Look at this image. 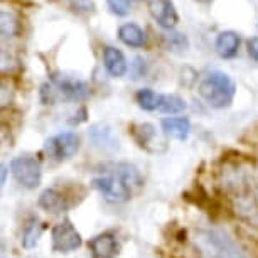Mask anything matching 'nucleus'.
I'll use <instances>...</instances> for the list:
<instances>
[{"label": "nucleus", "mask_w": 258, "mask_h": 258, "mask_svg": "<svg viewBox=\"0 0 258 258\" xmlns=\"http://www.w3.org/2000/svg\"><path fill=\"white\" fill-rule=\"evenodd\" d=\"M187 103L186 100L181 98L179 95H164L162 93V100H160V106L159 111L165 115H179L182 111H186Z\"/></svg>", "instance_id": "19"}, {"label": "nucleus", "mask_w": 258, "mask_h": 258, "mask_svg": "<svg viewBox=\"0 0 258 258\" xmlns=\"http://www.w3.org/2000/svg\"><path fill=\"white\" fill-rule=\"evenodd\" d=\"M14 57L9 54L7 51H4L2 47H0V71H6V70H11L14 68Z\"/></svg>", "instance_id": "24"}, {"label": "nucleus", "mask_w": 258, "mask_h": 258, "mask_svg": "<svg viewBox=\"0 0 258 258\" xmlns=\"http://www.w3.org/2000/svg\"><path fill=\"white\" fill-rule=\"evenodd\" d=\"M164 41H165V46L172 51H179V52H184L189 49V39L184 32H179V31H167V34H164Z\"/></svg>", "instance_id": "21"}, {"label": "nucleus", "mask_w": 258, "mask_h": 258, "mask_svg": "<svg viewBox=\"0 0 258 258\" xmlns=\"http://www.w3.org/2000/svg\"><path fill=\"white\" fill-rule=\"evenodd\" d=\"M51 85L54 91H57L62 98L70 101H85L91 95L90 86L86 81L75 76L61 75V73H56V75L51 76Z\"/></svg>", "instance_id": "5"}, {"label": "nucleus", "mask_w": 258, "mask_h": 258, "mask_svg": "<svg viewBox=\"0 0 258 258\" xmlns=\"http://www.w3.org/2000/svg\"><path fill=\"white\" fill-rule=\"evenodd\" d=\"M11 169L14 179L26 189H36L41 186L42 181V167L41 162L31 155H19L11 160Z\"/></svg>", "instance_id": "3"}, {"label": "nucleus", "mask_w": 258, "mask_h": 258, "mask_svg": "<svg viewBox=\"0 0 258 258\" xmlns=\"http://www.w3.org/2000/svg\"><path fill=\"white\" fill-rule=\"evenodd\" d=\"M147 9L150 17L165 31H174L181 21L174 0H149Z\"/></svg>", "instance_id": "9"}, {"label": "nucleus", "mask_w": 258, "mask_h": 258, "mask_svg": "<svg viewBox=\"0 0 258 258\" xmlns=\"http://www.w3.org/2000/svg\"><path fill=\"white\" fill-rule=\"evenodd\" d=\"M7 176H9V167H7L6 164H2V162H0V194H2L4 187H6Z\"/></svg>", "instance_id": "27"}, {"label": "nucleus", "mask_w": 258, "mask_h": 258, "mask_svg": "<svg viewBox=\"0 0 258 258\" xmlns=\"http://www.w3.org/2000/svg\"><path fill=\"white\" fill-rule=\"evenodd\" d=\"M246 51H248V56H250L255 62H258V37L248 39V42H246Z\"/></svg>", "instance_id": "25"}, {"label": "nucleus", "mask_w": 258, "mask_h": 258, "mask_svg": "<svg viewBox=\"0 0 258 258\" xmlns=\"http://www.w3.org/2000/svg\"><path fill=\"white\" fill-rule=\"evenodd\" d=\"M241 46L240 34L235 31H221L214 39V49L223 59H233L238 56Z\"/></svg>", "instance_id": "13"}, {"label": "nucleus", "mask_w": 258, "mask_h": 258, "mask_svg": "<svg viewBox=\"0 0 258 258\" xmlns=\"http://www.w3.org/2000/svg\"><path fill=\"white\" fill-rule=\"evenodd\" d=\"M105 174H111L116 176L120 181H123L128 187H142L144 186V177L140 174V170L135 165L128 162H113L110 165H105Z\"/></svg>", "instance_id": "12"}, {"label": "nucleus", "mask_w": 258, "mask_h": 258, "mask_svg": "<svg viewBox=\"0 0 258 258\" xmlns=\"http://www.w3.org/2000/svg\"><path fill=\"white\" fill-rule=\"evenodd\" d=\"M88 248L93 258H116L120 253V243L113 233L106 231L91 238Z\"/></svg>", "instance_id": "10"}, {"label": "nucleus", "mask_w": 258, "mask_h": 258, "mask_svg": "<svg viewBox=\"0 0 258 258\" xmlns=\"http://www.w3.org/2000/svg\"><path fill=\"white\" fill-rule=\"evenodd\" d=\"M52 250L57 253H71L81 246V235L70 220H62L51 230Z\"/></svg>", "instance_id": "6"}, {"label": "nucleus", "mask_w": 258, "mask_h": 258, "mask_svg": "<svg viewBox=\"0 0 258 258\" xmlns=\"http://www.w3.org/2000/svg\"><path fill=\"white\" fill-rule=\"evenodd\" d=\"M88 139L93 147L105 154H115L120 149V139L116 135L115 128L106 121L93 123L88 130Z\"/></svg>", "instance_id": "8"}, {"label": "nucleus", "mask_w": 258, "mask_h": 258, "mask_svg": "<svg viewBox=\"0 0 258 258\" xmlns=\"http://www.w3.org/2000/svg\"><path fill=\"white\" fill-rule=\"evenodd\" d=\"M194 2H198V4H209L211 0H194Z\"/></svg>", "instance_id": "28"}, {"label": "nucleus", "mask_w": 258, "mask_h": 258, "mask_svg": "<svg viewBox=\"0 0 258 258\" xmlns=\"http://www.w3.org/2000/svg\"><path fill=\"white\" fill-rule=\"evenodd\" d=\"M118 39L125 46L134 47V49H142L147 46V32L135 22L121 24L118 27Z\"/></svg>", "instance_id": "15"}, {"label": "nucleus", "mask_w": 258, "mask_h": 258, "mask_svg": "<svg viewBox=\"0 0 258 258\" xmlns=\"http://www.w3.org/2000/svg\"><path fill=\"white\" fill-rule=\"evenodd\" d=\"M198 93L209 108H228L236 96V83L225 71H208L198 83Z\"/></svg>", "instance_id": "2"}, {"label": "nucleus", "mask_w": 258, "mask_h": 258, "mask_svg": "<svg viewBox=\"0 0 258 258\" xmlns=\"http://www.w3.org/2000/svg\"><path fill=\"white\" fill-rule=\"evenodd\" d=\"M192 245L201 258H248L245 250L220 228H199L192 235Z\"/></svg>", "instance_id": "1"}, {"label": "nucleus", "mask_w": 258, "mask_h": 258, "mask_svg": "<svg viewBox=\"0 0 258 258\" xmlns=\"http://www.w3.org/2000/svg\"><path fill=\"white\" fill-rule=\"evenodd\" d=\"M39 206L46 213L51 214H62L71 208V201L66 198L64 192H61L56 187H47L39 196Z\"/></svg>", "instance_id": "11"}, {"label": "nucleus", "mask_w": 258, "mask_h": 258, "mask_svg": "<svg viewBox=\"0 0 258 258\" xmlns=\"http://www.w3.org/2000/svg\"><path fill=\"white\" fill-rule=\"evenodd\" d=\"M134 137L137 140L139 145H149L150 142H154V139L157 137V130L154 125L150 123H139L134 126Z\"/></svg>", "instance_id": "22"}, {"label": "nucleus", "mask_w": 258, "mask_h": 258, "mask_svg": "<svg viewBox=\"0 0 258 258\" xmlns=\"http://www.w3.org/2000/svg\"><path fill=\"white\" fill-rule=\"evenodd\" d=\"M21 31V24L14 12L0 9V36L4 37H16Z\"/></svg>", "instance_id": "20"}, {"label": "nucleus", "mask_w": 258, "mask_h": 258, "mask_svg": "<svg viewBox=\"0 0 258 258\" xmlns=\"http://www.w3.org/2000/svg\"><path fill=\"white\" fill-rule=\"evenodd\" d=\"M160 100H162V93H157L152 88H140L135 93V101L145 111H159Z\"/></svg>", "instance_id": "17"}, {"label": "nucleus", "mask_w": 258, "mask_h": 258, "mask_svg": "<svg viewBox=\"0 0 258 258\" xmlns=\"http://www.w3.org/2000/svg\"><path fill=\"white\" fill-rule=\"evenodd\" d=\"M162 130L176 140H186L191 134V120L186 116H169L162 120Z\"/></svg>", "instance_id": "16"}, {"label": "nucleus", "mask_w": 258, "mask_h": 258, "mask_svg": "<svg viewBox=\"0 0 258 258\" xmlns=\"http://www.w3.org/2000/svg\"><path fill=\"white\" fill-rule=\"evenodd\" d=\"M91 186L96 189L105 201L108 203H126L130 199V187L123 181H120L116 176L111 174H103L91 181Z\"/></svg>", "instance_id": "7"}, {"label": "nucleus", "mask_w": 258, "mask_h": 258, "mask_svg": "<svg viewBox=\"0 0 258 258\" xmlns=\"http://www.w3.org/2000/svg\"><path fill=\"white\" fill-rule=\"evenodd\" d=\"M130 2L132 0H106V6H108L111 14L118 17H125L130 12Z\"/></svg>", "instance_id": "23"}, {"label": "nucleus", "mask_w": 258, "mask_h": 258, "mask_svg": "<svg viewBox=\"0 0 258 258\" xmlns=\"http://www.w3.org/2000/svg\"><path fill=\"white\" fill-rule=\"evenodd\" d=\"M42 235V225L41 221L37 220V218H32L31 221L27 223L26 226H24V231H22V246L26 248V250H32L34 246L39 243V238Z\"/></svg>", "instance_id": "18"}, {"label": "nucleus", "mask_w": 258, "mask_h": 258, "mask_svg": "<svg viewBox=\"0 0 258 258\" xmlns=\"http://www.w3.org/2000/svg\"><path fill=\"white\" fill-rule=\"evenodd\" d=\"M11 88L6 85H0V108L2 106H6L9 103V100H11V91H9Z\"/></svg>", "instance_id": "26"}, {"label": "nucleus", "mask_w": 258, "mask_h": 258, "mask_svg": "<svg viewBox=\"0 0 258 258\" xmlns=\"http://www.w3.org/2000/svg\"><path fill=\"white\" fill-rule=\"evenodd\" d=\"M78 150H80V137L75 132H61L47 139L44 144V152L54 162H64L76 155Z\"/></svg>", "instance_id": "4"}, {"label": "nucleus", "mask_w": 258, "mask_h": 258, "mask_svg": "<svg viewBox=\"0 0 258 258\" xmlns=\"http://www.w3.org/2000/svg\"><path fill=\"white\" fill-rule=\"evenodd\" d=\"M103 66L113 78H121L128 71V61L118 47L106 46L103 49Z\"/></svg>", "instance_id": "14"}]
</instances>
